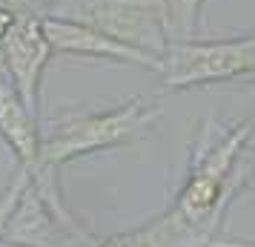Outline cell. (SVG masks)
I'll return each instance as SVG.
<instances>
[{
  "label": "cell",
  "instance_id": "cell-3",
  "mask_svg": "<svg viewBox=\"0 0 255 247\" xmlns=\"http://www.w3.org/2000/svg\"><path fill=\"white\" fill-rule=\"evenodd\" d=\"M255 72V35L230 40H169L163 49V92L207 86Z\"/></svg>",
  "mask_w": 255,
  "mask_h": 247
},
{
  "label": "cell",
  "instance_id": "cell-10",
  "mask_svg": "<svg viewBox=\"0 0 255 247\" xmlns=\"http://www.w3.org/2000/svg\"><path fill=\"white\" fill-rule=\"evenodd\" d=\"M166 40H192L204 0H161Z\"/></svg>",
  "mask_w": 255,
  "mask_h": 247
},
{
  "label": "cell",
  "instance_id": "cell-8",
  "mask_svg": "<svg viewBox=\"0 0 255 247\" xmlns=\"http://www.w3.org/2000/svg\"><path fill=\"white\" fill-rule=\"evenodd\" d=\"M0 138L14 153L20 170L35 176L40 167V124L37 115L20 101L12 81L0 75Z\"/></svg>",
  "mask_w": 255,
  "mask_h": 247
},
{
  "label": "cell",
  "instance_id": "cell-1",
  "mask_svg": "<svg viewBox=\"0 0 255 247\" xmlns=\"http://www.w3.org/2000/svg\"><path fill=\"white\" fill-rule=\"evenodd\" d=\"M158 118H161V109L143 106V101L132 98V101L115 106V109L63 115L58 121H52L46 130L40 127V167H37L35 176H29V181L37 190V196L46 201V207L55 213V219L69 233L81 236L86 230L78 224V219L72 216V210L66 207V201L60 196L58 170L63 164H69L72 158H81V155L138 138Z\"/></svg>",
  "mask_w": 255,
  "mask_h": 247
},
{
  "label": "cell",
  "instance_id": "cell-11",
  "mask_svg": "<svg viewBox=\"0 0 255 247\" xmlns=\"http://www.w3.org/2000/svg\"><path fill=\"white\" fill-rule=\"evenodd\" d=\"M26 184H29V173H26V170H17V176H14V181L9 184V190L0 196V233H3V222L9 219L14 201L20 199V193H23Z\"/></svg>",
  "mask_w": 255,
  "mask_h": 247
},
{
  "label": "cell",
  "instance_id": "cell-14",
  "mask_svg": "<svg viewBox=\"0 0 255 247\" xmlns=\"http://www.w3.org/2000/svg\"><path fill=\"white\" fill-rule=\"evenodd\" d=\"M0 247H26V245H12V242H3L0 239Z\"/></svg>",
  "mask_w": 255,
  "mask_h": 247
},
{
  "label": "cell",
  "instance_id": "cell-12",
  "mask_svg": "<svg viewBox=\"0 0 255 247\" xmlns=\"http://www.w3.org/2000/svg\"><path fill=\"white\" fill-rule=\"evenodd\" d=\"M209 247H255V242H235V239H212Z\"/></svg>",
  "mask_w": 255,
  "mask_h": 247
},
{
  "label": "cell",
  "instance_id": "cell-7",
  "mask_svg": "<svg viewBox=\"0 0 255 247\" xmlns=\"http://www.w3.org/2000/svg\"><path fill=\"white\" fill-rule=\"evenodd\" d=\"M0 239L26 247H78L83 239H89V233H69L55 219V213L46 207V201L37 196V190L29 181L20 193V199L14 201L9 219L3 222Z\"/></svg>",
  "mask_w": 255,
  "mask_h": 247
},
{
  "label": "cell",
  "instance_id": "cell-13",
  "mask_svg": "<svg viewBox=\"0 0 255 247\" xmlns=\"http://www.w3.org/2000/svg\"><path fill=\"white\" fill-rule=\"evenodd\" d=\"M12 20H14V12L9 9V6H0V37H3V32L12 26Z\"/></svg>",
  "mask_w": 255,
  "mask_h": 247
},
{
  "label": "cell",
  "instance_id": "cell-5",
  "mask_svg": "<svg viewBox=\"0 0 255 247\" xmlns=\"http://www.w3.org/2000/svg\"><path fill=\"white\" fill-rule=\"evenodd\" d=\"M0 52H3V63L9 69V81L17 89L20 101L29 106V112L37 115V101H40V78L46 69L49 58H52V46H49L43 26L37 14H17L14 12L12 26L0 37Z\"/></svg>",
  "mask_w": 255,
  "mask_h": 247
},
{
  "label": "cell",
  "instance_id": "cell-15",
  "mask_svg": "<svg viewBox=\"0 0 255 247\" xmlns=\"http://www.w3.org/2000/svg\"><path fill=\"white\" fill-rule=\"evenodd\" d=\"M0 6H6V0H0Z\"/></svg>",
  "mask_w": 255,
  "mask_h": 247
},
{
  "label": "cell",
  "instance_id": "cell-2",
  "mask_svg": "<svg viewBox=\"0 0 255 247\" xmlns=\"http://www.w3.org/2000/svg\"><path fill=\"white\" fill-rule=\"evenodd\" d=\"M253 135L255 112L244 118L238 127H232L230 132L215 135V130H209V124H204V130L198 132L192 161H189V176L175 199L172 210L201 239H207V245H212V239H218L221 219L230 207L232 196L241 187L244 173H238V158Z\"/></svg>",
  "mask_w": 255,
  "mask_h": 247
},
{
  "label": "cell",
  "instance_id": "cell-6",
  "mask_svg": "<svg viewBox=\"0 0 255 247\" xmlns=\"http://www.w3.org/2000/svg\"><path fill=\"white\" fill-rule=\"evenodd\" d=\"M43 35H46L52 52L60 55H81V58H101V60H115V63H135L149 72H163V58L152 55L146 49H138L132 43H124L118 37L104 35L101 29H92L86 23L69 20V17H40Z\"/></svg>",
  "mask_w": 255,
  "mask_h": 247
},
{
  "label": "cell",
  "instance_id": "cell-4",
  "mask_svg": "<svg viewBox=\"0 0 255 247\" xmlns=\"http://www.w3.org/2000/svg\"><path fill=\"white\" fill-rule=\"evenodd\" d=\"M55 17H69L101 29L104 35L146 49L161 58L169 43L163 29L161 0H63L60 14Z\"/></svg>",
  "mask_w": 255,
  "mask_h": 247
},
{
  "label": "cell",
  "instance_id": "cell-9",
  "mask_svg": "<svg viewBox=\"0 0 255 247\" xmlns=\"http://www.w3.org/2000/svg\"><path fill=\"white\" fill-rule=\"evenodd\" d=\"M78 247H209L207 239L189 227V224L169 207V210L152 219L149 224H143L138 230L129 233H118V236H106V239H83Z\"/></svg>",
  "mask_w": 255,
  "mask_h": 247
}]
</instances>
